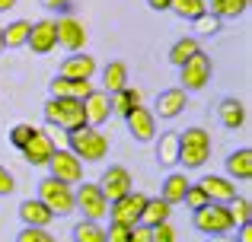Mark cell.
<instances>
[{"label":"cell","instance_id":"obj_1","mask_svg":"<svg viewBox=\"0 0 252 242\" xmlns=\"http://www.w3.org/2000/svg\"><path fill=\"white\" fill-rule=\"evenodd\" d=\"M42 115L51 128H61L64 134H74V131L86 128V115H83V102L77 99H51L42 106Z\"/></svg>","mask_w":252,"mask_h":242},{"label":"cell","instance_id":"obj_2","mask_svg":"<svg viewBox=\"0 0 252 242\" xmlns=\"http://www.w3.org/2000/svg\"><path fill=\"white\" fill-rule=\"evenodd\" d=\"M211 160V134L204 128H185L179 131V162L185 169H201Z\"/></svg>","mask_w":252,"mask_h":242},{"label":"cell","instance_id":"obj_3","mask_svg":"<svg viewBox=\"0 0 252 242\" xmlns=\"http://www.w3.org/2000/svg\"><path fill=\"white\" fill-rule=\"evenodd\" d=\"M67 150L80 162H102L109 156V137L96 128H80L74 134H67Z\"/></svg>","mask_w":252,"mask_h":242},{"label":"cell","instance_id":"obj_4","mask_svg":"<svg viewBox=\"0 0 252 242\" xmlns=\"http://www.w3.org/2000/svg\"><path fill=\"white\" fill-rule=\"evenodd\" d=\"M214 77V64H211V54L208 51H195L189 61L179 67V83H182V93H201L204 86L211 83Z\"/></svg>","mask_w":252,"mask_h":242},{"label":"cell","instance_id":"obj_5","mask_svg":"<svg viewBox=\"0 0 252 242\" xmlns=\"http://www.w3.org/2000/svg\"><path fill=\"white\" fill-rule=\"evenodd\" d=\"M38 201H42L45 207H48L55 217H67V214H74V188L64 185V182L51 179V175H45L42 182H38Z\"/></svg>","mask_w":252,"mask_h":242},{"label":"cell","instance_id":"obj_6","mask_svg":"<svg viewBox=\"0 0 252 242\" xmlns=\"http://www.w3.org/2000/svg\"><path fill=\"white\" fill-rule=\"evenodd\" d=\"M191 223H195V230L201 233V236H227V233H233V220H230V211L227 204H208L201 207V211H191Z\"/></svg>","mask_w":252,"mask_h":242},{"label":"cell","instance_id":"obj_7","mask_svg":"<svg viewBox=\"0 0 252 242\" xmlns=\"http://www.w3.org/2000/svg\"><path fill=\"white\" fill-rule=\"evenodd\" d=\"M74 211H80L83 220H93V223H99L109 214V201L102 198L96 182H80L74 188Z\"/></svg>","mask_w":252,"mask_h":242},{"label":"cell","instance_id":"obj_8","mask_svg":"<svg viewBox=\"0 0 252 242\" xmlns=\"http://www.w3.org/2000/svg\"><path fill=\"white\" fill-rule=\"evenodd\" d=\"M144 204H147V194H141V191H128L125 198H118V201H112L109 204V223H118V226H137L141 223V214H144Z\"/></svg>","mask_w":252,"mask_h":242},{"label":"cell","instance_id":"obj_9","mask_svg":"<svg viewBox=\"0 0 252 242\" xmlns=\"http://www.w3.org/2000/svg\"><path fill=\"white\" fill-rule=\"evenodd\" d=\"M48 175L74 188V185H80V182H83V162L77 160L67 147H64V150H55V156L48 160Z\"/></svg>","mask_w":252,"mask_h":242},{"label":"cell","instance_id":"obj_10","mask_svg":"<svg viewBox=\"0 0 252 242\" xmlns=\"http://www.w3.org/2000/svg\"><path fill=\"white\" fill-rule=\"evenodd\" d=\"M99 191H102V198L109 201H118V198H125L128 191H134V179H131V172L125 166H109L102 175H99Z\"/></svg>","mask_w":252,"mask_h":242},{"label":"cell","instance_id":"obj_11","mask_svg":"<svg viewBox=\"0 0 252 242\" xmlns=\"http://www.w3.org/2000/svg\"><path fill=\"white\" fill-rule=\"evenodd\" d=\"M55 32H58V45H61L67 54L83 51V45H86V29H83V23H80L77 16H61V19H55Z\"/></svg>","mask_w":252,"mask_h":242},{"label":"cell","instance_id":"obj_12","mask_svg":"<svg viewBox=\"0 0 252 242\" xmlns=\"http://www.w3.org/2000/svg\"><path fill=\"white\" fill-rule=\"evenodd\" d=\"M125 124H128V134L134 137L137 143H150L157 137V118H154V112L144 108V106L131 108V112L125 115Z\"/></svg>","mask_w":252,"mask_h":242},{"label":"cell","instance_id":"obj_13","mask_svg":"<svg viewBox=\"0 0 252 242\" xmlns=\"http://www.w3.org/2000/svg\"><path fill=\"white\" fill-rule=\"evenodd\" d=\"M26 48H32V54H51L58 48V32H55V19H38L32 23Z\"/></svg>","mask_w":252,"mask_h":242},{"label":"cell","instance_id":"obj_14","mask_svg":"<svg viewBox=\"0 0 252 242\" xmlns=\"http://www.w3.org/2000/svg\"><path fill=\"white\" fill-rule=\"evenodd\" d=\"M185 106H189V93H182L179 86H172V89H163L160 96H157V102H154V118H163V121H172V118H179V115L185 112Z\"/></svg>","mask_w":252,"mask_h":242},{"label":"cell","instance_id":"obj_15","mask_svg":"<svg viewBox=\"0 0 252 242\" xmlns=\"http://www.w3.org/2000/svg\"><path fill=\"white\" fill-rule=\"evenodd\" d=\"M93 74H96V57L86 54V51L64 57L61 67H58V77H67V80H93Z\"/></svg>","mask_w":252,"mask_h":242},{"label":"cell","instance_id":"obj_16","mask_svg":"<svg viewBox=\"0 0 252 242\" xmlns=\"http://www.w3.org/2000/svg\"><path fill=\"white\" fill-rule=\"evenodd\" d=\"M83 115H86V128H102L105 121L112 118V108H109V96L102 89H93L90 96L83 99Z\"/></svg>","mask_w":252,"mask_h":242},{"label":"cell","instance_id":"obj_17","mask_svg":"<svg viewBox=\"0 0 252 242\" xmlns=\"http://www.w3.org/2000/svg\"><path fill=\"white\" fill-rule=\"evenodd\" d=\"M55 150H58L55 140H51L48 134H42V131H35V137H32L19 153H23V160L29 162V166H48V160L55 156Z\"/></svg>","mask_w":252,"mask_h":242},{"label":"cell","instance_id":"obj_18","mask_svg":"<svg viewBox=\"0 0 252 242\" xmlns=\"http://www.w3.org/2000/svg\"><path fill=\"white\" fill-rule=\"evenodd\" d=\"M48 93H51V99H77V102H83L86 96L93 93V86H90V80H67V77H55V80L48 83Z\"/></svg>","mask_w":252,"mask_h":242},{"label":"cell","instance_id":"obj_19","mask_svg":"<svg viewBox=\"0 0 252 242\" xmlns=\"http://www.w3.org/2000/svg\"><path fill=\"white\" fill-rule=\"evenodd\" d=\"M198 185L204 188V194H208L211 204H230V201L236 198V185L227 179V175H204Z\"/></svg>","mask_w":252,"mask_h":242},{"label":"cell","instance_id":"obj_20","mask_svg":"<svg viewBox=\"0 0 252 242\" xmlns=\"http://www.w3.org/2000/svg\"><path fill=\"white\" fill-rule=\"evenodd\" d=\"M19 220H23V226L48 230V223L55 220V214H51V211H48V207H45L38 198H26L23 204H19Z\"/></svg>","mask_w":252,"mask_h":242},{"label":"cell","instance_id":"obj_21","mask_svg":"<svg viewBox=\"0 0 252 242\" xmlns=\"http://www.w3.org/2000/svg\"><path fill=\"white\" fill-rule=\"evenodd\" d=\"M223 169H227V179L230 182H249L252 179V150L240 147L223 160Z\"/></svg>","mask_w":252,"mask_h":242},{"label":"cell","instance_id":"obj_22","mask_svg":"<svg viewBox=\"0 0 252 242\" xmlns=\"http://www.w3.org/2000/svg\"><path fill=\"white\" fill-rule=\"evenodd\" d=\"M217 118H220V124L227 131H240L246 124V106L240 99H233V96H223L217 102Z\"/></svg>","mask_w":252,"mask_h":242},{"label":"cell","instance_id":"obj_23","mask_svg":"<svg viewBox=\"0 0 252 242\" xmlns=\"http://www.w3.org/2000/svg\"><path fill=\"white\" fill-rule=\"evenodd\" d=\"M157 143V162L172 169L179 162V131H163L160 137H154Z\"/></svg>","mask_w":252,"mask_h":242},{"label":"cell","instance_id":"obj_24","mask_svg":"<svg viewBox=\"0 0 252 242\" xmlns=\"http://www.w3.org/2000/svg\"><path fill=\"white\" fill-rule=\"evenodd\" d=\"M128 86V64L125 61H109L102 67V93L112 96V93H122Z\"/></svg>","mask_w":252,"mask_h":242},{"label":"cell","instance_id":"obj_25","mask_svg":"<svg viewBox=\"0 0 252 242\" xmlns=\"http://www.w3.org/2000/svg\"><path fill=\"white\" fill-rule=\"evenodd\" d=\"M189 185H191V182L185 179V172H169L166 179H163V185H160V198L166 201L169 207H172V204H182Z\"/></svg>","mask_w":252,"mask_h":242},{"label":"cell","instance_id":"obj_26","mask_svg":"<svg viewBox=\"0 0 252 242\" xmlns=\"http://www.w3.org/2000/svg\"><path fill=\"white\" fill-rule=\"evenodd\" d=\"M169 214H172V207L160 198V194H157V198H147L144 214H141V226L154 230V226H160V223H169Z\"/></svg>","mask_w":252,"mask_h":242},{"label":"cell","instance_id":"obj_27","mask_svg":"<svg viewBox=\"0 0 252 242\" xmlns=\"http://www.w3.org/2000/svg\"><path fill=\"white\" fill-rule=\"evenodd\" d=\"M29 29H32V23H29V19H13V23H6V26H3V51L26 48Z\"/></svg>","mask_w":252,"mask_h":242},{"label":"cell","instance_id":"obj_28","mask_svg":"<svg viewBox=\"0 0 252 242\" xmlns=\"http://www.w3.org/2000/svg\"><path fill=\"white\" fill-rule=\"evenodd\" d=\"M204 3H208V13L217 16L220 23L223 19H236L249 10V0H204Z\"/></svg>","mask_w":252,"mask_h":242},{"label":"cell","instance_id":"obj_29","mask_svg":"<svg viewBox=\"0 0 252 242\" xmlns=\"http://www.w3.org/2000/svg\"><path fill=\"white\" fill-rule=\"evenodd\" d=\"M137 106H141V93H137L134 86H125L122 93H112V96H109L112 115H122V118L131 112V108H137Z\"/></svg>","mask_w":252,"mask_h":242},{"label":"cell","instance_id":"obj_30","mask_svg":"<svg viewBox=\"0 0 252 242\" xmlns=\"http://www.w3.org/2000/svg\"><path fill=\"white\" fill-rule=\"evenodd\" d=\"M169 13L179 16V19H185V23H195L198 16L208 13V3H204V0H169Z\"/></svg>","mask_w":252,"mask_h":242},{"label":"cell","instance_id":"obj_31","mask_svg":"<svg viewBox=\"0 0 252 242\" xmlns=\"http://www.w3.org/2000/svg\"><path fill=\"white\" fill-rule=\"evenodd\" d=\"M195 51H201V45H198V38L195 35H182L179 42H172V48H169V64H176V67H182L185 61H189Z\"/></svg>","mask_w":252,"mask_h":242},{"label":"cell","instance_id":"obj_32","mask_svg":"<svg viewBox=\"0 0 252 242\" xmlns=\"http://www.w3.org/2000/svg\"><path fill=\"white\" fill-rule=\"evenodd\" d=\"M70 236H74V242H105V230L93 220H80V223H74Z\"/></svg>","mask_w":252,"mask_h":242},{"label":"cell","instance_id":"obj_33","mask_svg":"<svg viewBox=\"0 0 252 242\" xmlns=\"http://www.w3.org/2000/svg\"><path fill=\"white\" fill-rule=\"evenodd\" d=\"M227 211H230V220H233V226L252 223V204H249V198H240V194H236V198L227 204Z\"/></svg>","mask_w":252,"mask_h":242},{"label":"cell","instance_id":"obj_34","mask_svg":"<svg viewBox=\"0 0 252 242\" xmlns=\"http://www.w3.org/2000/svg\"><path fill=\"white\" fill-rule=\"evenodd\" d=\"M191 32H195V38H211L220 32V19L211 16V13H204V16H198L195 23H191Z\"/></svg>","mask_w":252,"mask_h":242},{"label":"cell","instance_id":"obj_35","mask_svg":"<svg viewBox=\"0 0 252 242\" xmlns=\"http://www.w3.org/2000/svg\"><path fill=\"white\" fill-rule=\"evenodd\" d=\"M35 131H38L35 124H29V121H19V124H13V128H10V134H6V137H10V143H13L16 150H23L26 143H29L32 137H35Z\"/></svg>","mask_w":252,"mask_h":242},{"label":"cell","instance_id":"obj_36","mask_svg":"<svg viewBox=\"0 0 252 242\" xmlns=\"http://www.w3.org/2000/svg\"><path fill=\"white\" fill-rule=\"evenodd\" d=\"M182 204L189 207V211H201V207H208L211 201H208V194H204V188L198 185H189V191H185V198H182Z\"/></svg>","mask_w":252,"mask_h":242},{"label":"cell","instance_id":"obj_37","mask_svg":"<svg viewBox=\"0 0 252 242\" xmlns=\"http://www.w3.org/2000/svg\"><path fill=\"white\" fill-rule=\"evenodd\" d=\"M16 242H58L48 230H35V226H23L16 233Z\"/></svg>","mask_w":252,"mask_h":242},{"label":"cell","instance_id":"obj_38","mask_svg":"<svg viewBox=\"0 0 252 242\" xmlns=\"http://www.w3.org/2000/svg\"><path fill=\"white\" fill-rule=\"evenodd\" d=\"M45 10L61 13V16H74V0H38Z\"/></svg>","mask_w":252,"mask_h":242},{"label":"cell","instance_id":"obj_39","mask_svg":"<svg viewBox=\"0 0 252 242\" xmlns=\"http://www.w3.org/2000/svg\"><path fill=\"white\" fill-rule=\"evenodd\" d=\"M13 191H16V179H13V172L6 166H0V198H6Z\"/></svg>","mask_w":252,"mask_h":242},{"label":"cell","instance_id":"obj_40","mask_svg":"<svg viewBox=\"0 0 252 242\" xmlns=\"http://www.w3.org/2000/svg\"><path fill=\"white\" fill-rule=\"evenodd\" d=\"M150 239L154 242H176V230H172L169 223H160V226L150 230Z\"/></svg>","mask_w":252,"mask_h":242},{"label":"cell","instance_id":"obj_41","mask_svg":"<svg viewBox=\"0 0 252 242\" xmlns=\"http://www.w3.org/2000/svg\"><path fill=\"white\" fill-rule=\"evenodd\" d=\"M128 236H131V230L118 223H109V230H105V242H128Z\"/></svg>","mask_w":252,"mask_h":242},{"label":"cell","instance_id":"obj_42","mask_svg":"<svg viewBox=\"0 0 252 242\" xmlns=\"http://www.w3.org/2000/svg\"><path fill=\"white\" fill-rule=\"evenodd\" d=\"M128 242H154V239H150V230H147V226H141V223H137V226H131V236H128Z\"/></svg>","mask_w":252,"mask_h":242},{"label":"cell","instance_id":"obj_43","mask_svg":"<svg viewBox=\"0 0 252 242\" xmlns=\"http://www.w3.org/2000/svg\"><path fill=\"white\" fill-rule=\"evenodd\" d=\"M236 242H252V223L236 226Z\"/></svg>","mask_w":252,"mask_h":242},{"label":"cell","instance_id":"obj_44","mask_svg":"<svg viewBox=\"0 0 252 242\" xmlns=\"http://www.w3.org/2000/svg\"><path fill=\"white\" fill-rule=\"evenodd\" d=\"M147 6L154 13H169V0H147Z\"/></svg>","mask_w":252,"mask_h":242},{"label":"cell","instance_id":"obj_45","mask_svg":"<svg viewBox=\"0 0 252 242\" xmlns=\"http://www.w3.org/2000/svg\"><path fill=\"white\" fill-rule=\"evenodd\" d=\"M16 6V0H0V13H6V10H13Z\"/></svg>","mask_w":252,"mask_h":242},{"label":"cell","instance_id":"obj_46","mask_svg":"<svg viewBox=\"0 0 252 242\" xmlns=\"http://www.w3.org/2000/svg\"><path fill=\"white\" fill-rule=\"evenodd\" d=\"M208 242H236V239H233V236H211Z\"/></svg>","mask_w":252,"mask_h":242},{"label":"cell","instance_id":"obj_47","mask_svg":"<svg viewBox=\"0 0 252 242\" xmlns=\"http://www.w3.org/2000/svg\"><path fill=\"white\" fill-rule=\"evenodd\" d=\"M0 51H3V26H0Z\"/></svg>","mask_w":252,"mask_h":242}]
</instances>
